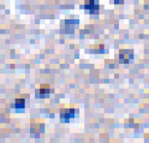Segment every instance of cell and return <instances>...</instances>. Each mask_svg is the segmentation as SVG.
Returning <instances> with one entry per match:
<instances>
[{
  "label": "cell",
  "instance_id": "1",
  "mask_svg": "<svg viewBox=\"0 0 149 143\" xmlns=\"http://www.w3.org/2000/svg\"><path fill=\"white\" fill-rule=\"evenodd\" d=\"M98 3L99 2L96 1V0H85L84 5H83V7L81 6V8L90 11V13H98V11H99V4Z\"/></svg>",
  "mask_w": 149,
  "mask_h": 143
},
{
  "label": "cell",
  "instance_id": "2",
  "mask_svg": "<svg viewBox=\"0 0 149 143\" xmlns=\"http://www.w3.org/2000/svg\"><path fill=\"white\" fill-rule=\"evenodd\" d=\"M74 113L76 110L73 108H68V109H61L60 111V116L62 119H70L74 117Z\"/></svg>",
  "mask_w": 149,
  "mask_h": 143
},
{
  "label": "cell",
  "instance_id": "3",
  "mask_svg": "<svg viewBox=\"0 0 149 143\" xmlns=\"http://www.w3.org/2000/svg\"><path fill=\"white\" fill-rule=\"evenodd\" d=\"M50 92V89H49V85L47 84H42L40 86V89H39V93H40V97L43 98L45 95H49Z\"/></svg>",
  "mask_w": 149,
  "mask_h": 143
},
{
  "label": "cell",
  "instance_id": "4",
  "mask_svg": "<svg viewBox=\"0 0 149 143\" xmlns=\"http://www.w3.org/2000/svg\"><path fill=\"white\" fill-rule=\"evenodd\" d=\"M14 107H15V108H17V109H24V107H25V100L22 99V98L16 99V101H15Z\"/></svg>",
  "mask_w": 149,
  "mask_h": 143
},
{
  "label": "cell",
  "instance_id": "5",
  "mask_svg": "<svg viewBox=\"0 0 149 143\" xmlns=\"http://www.w3.org/2000/svg\"><path fill=\"white\" fill-rule=\"evenodd\" d=\"M123 2H124V0H114L115 4H122Z\"/></svg>",
  "mask_w": 149,
  "mask_h": 143
}]
</instances>
